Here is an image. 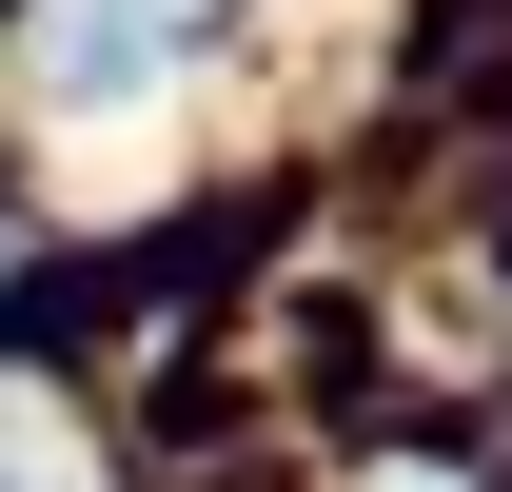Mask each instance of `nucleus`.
<instances>
[{
    "label": "nucleus",
    "mask_w": 512,
    "mask_h": 492,
    "mask_svg": "<svg viewBox=\"0 0 512 492\" xmlns=\"http://www.w3.org/2000/svg\"><path fill=\"white\" fill-rule=\"evenodd\" d=\"M197 20H217V0H40V99H60V119H138V99L197 60Z\"/></svg>",
    "instance_id": "f257e3e1"
},
{
    "label": "nucleus",
    "mask_w": 512,
    "mask_h": 492,
    "mask_svg": "<svg viewBox=\"0 0 512 492\" xmlns=\"http://www.w3.org/2000/svg\"><path fill=\"white\" fill-rule=\"evenodd\" d=\"M0 492H60V414H20V394H0Z\"/></svg>",
    "instance_id": "f03ea898"
}]
</instances>
